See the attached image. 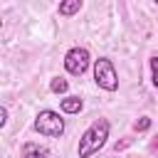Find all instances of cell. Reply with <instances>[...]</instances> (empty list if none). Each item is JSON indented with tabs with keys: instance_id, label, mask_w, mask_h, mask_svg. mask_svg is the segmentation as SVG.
Wrapping results in <instances>:
<instances>
[{
	"instance_id": "cell-9",
	"label": "cell",
	"mask_w": 158,
	"mask_h": 158,
	"mask_svg": "<svg viewBox=\"0 0 158 158\" xmlns=\"http://www.w3.org/2000/svg\"><path fill=\"white\" fill-rule=\"evenodd\" d=\"M148 128H151V118H148V116H141V118L133 123V131H136V133H143V131H148Z\"/></svg>"
},
{
	"instance_id": "cell-3",
	"label": "cell",
	"mask_w": 158,
	"mask_h": 158,
	"mask_svg": "<svg viewBox=\"0 0 158 158\" xmlns=\"http://www.w3.org/2000/svg\"><path fill=\"white\" fill-rule=\"evenodd\" d=\"M35 131H37L40 136H47V138H59V136L64 133V118H62L57 111L44 109V111H40L37 118H35Z\"/></svg>"
},
{
	"instance_id": "cell-2",
	"label": "cell",
	"mask_w": 158,
	"mask_h": 158,
	"mask_svg": "<svg viewBox=\"0 0 158 158\" xmlns=\"http://www.w3.org/2000/svg\"><path fill=\"white\" fill-rule=\"evenodd\" d=\"M94 81L104 91H116L118 89V74H116V67L109 57L94 59Z\"/></svg>"
},
{
	"instance_id": "cell-11",
	"label": "cell",
	"mask_w": 158,
	"mask_h": 158,
	"mask_svg": "<svg viewBox=\"0 0 158 158\" xmlns=\"http://www.w3.org/2000/svg\"><path fill=\"white\" fill-rule=\"evenodd\" d=\"M0 116H2V118H0V126H5V123H7V109H5V106L0 109Z\"/></svg>"
},
{
	"instance_id": "cell-12",
	"label": "cell",
	"mask_w": 158,
	"mask_h": 158,
	"mask_svg": "<svg viewBox=\"0 0 158 158\" xmlns=\"http://www.w3.org/2000/svg\"><path fill=\"white\" fill-rule=\"evenodd\" d=\"M151 151L158 156V136H153V138H151Z\"/></svg>"
},
{
	"instance_id": "cell-8",
	"label": "cell",
	"mask_w": 158,
	"mask_h": 158,
	"mask_svg": "<svg viewBox=\"0 0 158 158\" xmlns=\"http://www.w3.org/2000/svg\"><path fill=\"white\" fill-rule=\"evenodd\" d=\"M49 89H52V94H67L69 81H67V79H62V77H54V79L49 81Z\"/></svg>"
},
{
	"instance_id": "cell-10",
	"label": "cell",
	"mask_w": 158,
	"mask_h": 158,
	"mask_svg": "<svg viewBox=\"0 0 158 158\" xmlns=\"http://www.w3.org/2000/svg\"><path fill=\"white\" fill-rule=\"evenodd\" d=\"M151 77H153V84H156V89H158V54L151 57Z\"/></svg>"
},
{
	"instance_id": "cell-1",
	"label": "cell",
	"mask_w": 158,
	"mask_h": 158,
	"mask_svg": "<svg viewBox=\"0 0 158 158\" xmlns=\"http://www.w3.org/2000/svg\"><path fill=\"white\" fill-rule=\"evenodd\" d=\"M109 131H111V123L106 118H96L91 121V126L81 133L79 138V146H77V156L79 158H91L94 153H99L109 138Z\"/></svg>"
},
{
	"instance_id": "cell-7",
	"label": "cell",
	"mask_w": 158,
	"mask_h": 158,
	"mask_svg": "<svg viewBox=\"0 0 158 158\" xmlns=\"http://www.w3.org/2000/svg\"><path fill=\"white\" fill-rule=\"evenodd\" d=\"M81 0H67V2H59V15H64V17H72V15H77L79 10H81Z\"/></svg>"
},
{
	"instance_id": "cell-4",
	"label": "cell",
	"mask_w": 158,
	"mask_h": 158,
	"mask_svg": "<svg viewBox=\"0 0 158 158\" xmlns=\"http://www.w3.org/2000/svg\"><path fill=\"white\" fill-rule=\"evenodd\" d=\"M91 64V57H89V49L86 47H72L67 54H64V69L72 74V77H81Z\"/></svg>"
},
{
	"instance_id": "cell-6",
	"label": "cell",
	"mask_w": 158,
	"mask_h": 158,
	"mask_svg": "<svg viewBox=\"0 0 158 158\" xmlns=\"http://www.w3.org/2000/svg\"><path fill=\"white\" fill-rule=\"evenodd\" d=\"M49 156V151L44 148V146H40V143H25L22 146V158H47Z\"/></svg>"
},
{
	"instance_id": "cell-5",
	"label": "cell",
	"mask_w": 158,
	"mask_h": 158,
	"mask_svg": "<svg viewBox=\"0 0 158 158\" xmlns=\"http://www.w3.org/2000/svg\"><path fill=\"white\" fill-rule=\"evenodd\" d=\"M59 109H62V114H79V111L84 109V101H81L79 96L69 94V96H64V99L59 101Z\"/></svg>"
}]
</instances>
